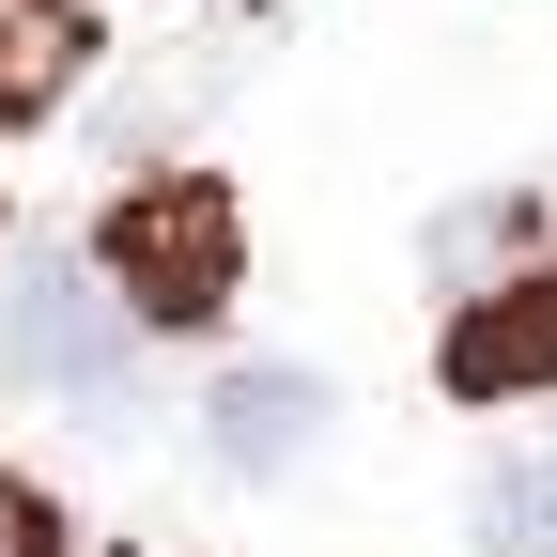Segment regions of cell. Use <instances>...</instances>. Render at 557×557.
Masks as SVG:
<instances>
[{"label": "cell", "mask_w": 557, "mask_h": 557, "mask_svg": "<svg viewBox=\"0 0 557 557\" xmlns=\"http://www.w3.org/2000/svg\"><path fill=\"white\" fill-rule=\"evenodd\" d=\"M94 278H109V310L139 341H186V325H218L248 295V218H233V186L218 171H139L109 218H94Z\"/></svg>", "instance_id": "cell-1"}, {"label": "cell", "mask_w": 557, "mask_h": 557, "mask_svg": "<svg viewBox=\"0 0 557 557\" xmlns=\"http://www.w3.org/2000/svg\"><path fill=\"white\" fill-rule=\"evenodd\" d=\"M0 372H16L32 403H94V418H124V403H139V325L109 310L94 248H32L16 310H0Z\"/></svg>", "instance_id": "cell-2"}, {"label": "cell", "mask_w": 557, "mask_h": 557, "mask_svg": "<svg viewBox=\"0 0 557 557\" xmlns=\"http://www.w3.org/2000/svg\"><path fill=\"white\" fill-rule=\"evenodd\" d=\"M434 372H449L465 403H527V387H557V233H542L511 278L449 295V341H434Z\"/></svg>", "instance_id": "cell-3"}, {"label": "cell", "mask_w": 557, "mask_h": 557, "mask_svg": "<svg viewBox=\"0 0 557 557\" xmlns=\"http://www.w3.org/2000/svg\"><path fill=\"white\" fill-rule=\"evenodd\" d=\"M325 372H278V357H248V372H218L201 387V449H218L233 480H295L310 449H325Z\"/></svg>", "instance_id": "cell-4"}, {"label": "cell", "mask_w": 557, "mask_h": 557, "mask_svg": "<svg viewBox=\"0 0 557 557\" xmlns=\"http://www.w3.org/2000/svg\"><path fill=\"white\" fill-rule=\"evenodd\" d=\"M78 94V16L62 0H0V124H32Z\"/></svg>", "instance_id": "cell-5"}, {"label": "cell", "mask_w": 557, "mask_h": 557, "mask_svg": "<svg viewBox=\"0 0 557 557\" xmlns=\"http://www.w3.org/2000/svg\"><path fill=\"white\" fill-rule=\"evenodd\" d=\"M480 542L496 557H557V449H511L480 480Z\"/></svg>", "instance_id": "cell-6"}, {"label": "cell", "mask_w": 557, "mask_h": 557, "mask_svg": "<svg viewBox=\"0 0 557 557\" xmlns=\"http://www.w3.org/2000/svg\"><path fill=\"white\" fill-rule=\"evenodd\" d=\"M0 557H62V511L32 496V480H16V465H0Z\"/></svg>", "instance_id": "cell-7"}]
</instances>
